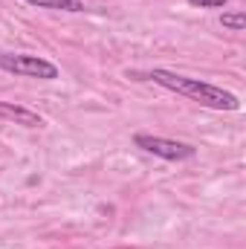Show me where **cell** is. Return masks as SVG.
<instances>
[{"mask_svg":"<svg viewBox=\"0 0 246 249\" xmlns=\"http://www.w3.org/2000/svg\"><path fill=\"white\" fill-rule=\"evenodd\" d=\"M148 78L171 93H180L185 99H194L200 102L203 107H214V110H241V99L217 84H209V81H200V78H188L180 72H171V70H162V67H154L148 72Z\"/></svg>","mask_w":246,"mask_h":249,"instance_id":"obj_1","label":"cell"},{"mask_svg":"<svg viewBox=\"0 0 246 249\" xmlns=\"http://www.w3.org/2000/svg\"><path fill=\"white\" fill-rule=\"evenodd\" d=\"M35 9H55V12H84L81 0H26Z\"/></svg>","mask_w":246,"mask_h":249,"instance_id":"obj_5","label":"cell"},{"mask_svg":"<svg viewBox=\"0 0 246 249\" xmlns=\"http://www.w3.org/2000/svg\"><path fill=\"white\" fill-rule=\"evenodd\" d=\"M0 119L23 124V127H41V124H44V119H41L35 110L20 107V105H12V102H0Z\"/></svg>","mask_w":246,"mask_h":249,"instance_id":"obj_4","label":"cell"},{"mask_svg":"<svg viewBox=\"0 0 246 249\" xmlns=\"http://www.w3.org/2000/svg\"><path fill=\"white\" fill-rule=\"evenodd\" d=\"M0 70L23 78H41V81H55L58 67L47 61L44 55H29V53H0Z\"/></svg>","mask_w":246,"mask_h":249,"instance_id":"obj_2","label":"cell"},{"mask_svg":"<svg viewBox=\"0 0 246 249\" xmlns=\"http://www.w3.org/2000/svg\"><path fill=\"white\" fill-rule=\"evenodd\" d=\"M188 3L197 9H223L226 6V0H188Z\"/></svg>","mask_w":246,"mask_h":249,"instance_id":"obj_7","label":"cell"},{"mask_svg":"<svg viewBox=\"0 0 246 249\" xmlns=\"http://www.w3.org/2000/svg\"><path fill=\"white\" fill-rule=\"evenodd\" d=\"M133 142H136V148H142V151H148V154H154V157L177 160V162H180V160H191V157L197 154V148L188 145V142L165 139V136H151V133H136Z\"/></svg>","mask_w":246,"mask_h":249,"instance_id":"obj_3","label":"cell"},{"mask_svg":"<svg viewBox=\"0 0 246 249\" xmlns=\"http://www.w3.org/2000/svg\"><path fill=\"white\" fill-rule=\"evenodd\" d=\"M220 26L229 32H244L246 29V15L244 12H223L220 15Z\"/></svg>","mask_w":246,"mask_h":249,"instance_id":"obj_6","label":"cell"}]
</instances>
